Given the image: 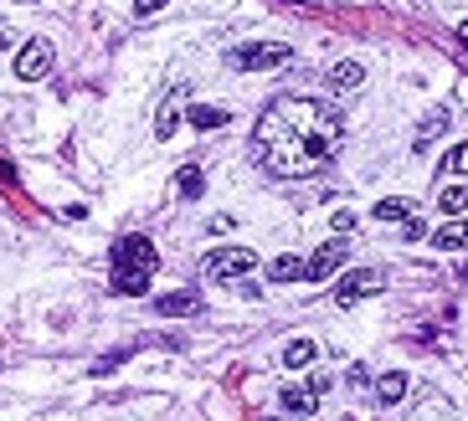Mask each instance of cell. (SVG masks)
Wrapping results in <instances>:
<instances>
[{"instance_id":"e0dca14e","label":"cell","mask_w":468,"mask_h":421,"mask_svg":"<svg viewBox=\"0 0 468 421\" xmlns=\"http://www.w3.org/2000/svg\"><path fill=\"white\" fill-rule=\"evenodd\" d=\"M268 278L273 282H299L304 278V257H273V263H268Z\"/></svg>"},{"instance_id":"4fadbf2b","label":"cell","mask_w":468,"mask_h":421,"mask_svg":"<svg viewBox=\"0 0 468 421\" xmlns=\"http://www.w3.org/2000/svg\"><path fill=\"white\" fill-rule=\"evenodd\" d=\"M402 396H406V375L402 370H387L381 380H376V401L381 406H396Z\"/></svg>"},{"instance_id":"9a60e30c","label":"cell","mask_w":468,"mask_h":421,"mask_svg":"<svg viewBox=\"0 0 468 421\" xmlns=\"http://www.w3.org/2000/svg\"><path fill=\"white\" fill-rule=\"evenodd\" d=\"M201 309V298L191 293V288H180V293H165L160 303H155V313H196Z\"/></svg>"},{"instance_id":"603a6c76","label":"cell","mask_w":468,"mask_h":421,"mask_svg":"<svg viewBox=\"0 0 468 421\" xmlns=\"http://www.w3.org/2000/svg\"><path fill=\"white\" fill-rule=\"evenodd\" d=\"M160 5H165V0H134V16H155Z\"/></svg>"},{"instance_id":"44dd1931","label":"cell","mask_w":468,"mask_h":421,"mask_svg":"<svg viewBox=\"0 0 468 421\" xmlns=\"http://www.w3.org/2000/svg\"><path fill=\"white\" fill-rule=\"evenodd\" d=\"M448 170L453 175H468V144H458V149L448 155Z\"/></svg>"},{"instance_id":"277c9868","label":"cell","mask_w":468,"mask_h":421,"mask_svg":"<svg viewBox=\"0 0 468 421\" xmlns=\"http://www.w3.org/2000/svg\"><path fill=\"white\" fill-rule=\"evenodd\" d=\"M247 273H258V252H253V247H216V252H206V278L243 282Z\"/></svg>"},{"instance_id":"3957f363","label":"cell","mask_w":468,"mask_h":421,"mask_svg":"<svg viewBox=\"0 0 468 421\" xmlns=\"http://www.w3.org/2000/svg\"><path fill=\"white\" fill-rule=\"evenodd\" d=\"M226 62L237 72H273V67H289V47L283 42H247V47H232Z\"/></svg>"},{"instance_id":"9c48e42d","label":"cell","mask_w":468,"mask_h":421,"mask_svg":"<svg viewBox=\"0 0 468 421\" xmlns=\"http://www.w3.org/2000/svg\"><path fill=\"white\" fill-rule=\"evenodd\" d=\"M448 124H453V109H433V113H427V119L417 124L412 144H417V149H427L433 139H443V134H448Z\"/></svg>"},{"instance_id":"7a4b0ae2","label":"cell","mask_w":468,"mask_h":421,"mask_svg":"<svg viewBox=\"0 0 468 421\" xmlns=\"http://www.w3.org/2000/svg\"><path fill=\"white\" fill-rule=\"evenodd\" d=\"M160 273V257H155V247H149L145 236H119L113 242V288L124 298H139L149 293V278Z\"/></svg>"},{"instance_id":"ffe728a7","label":"cell","mask_w":468,"mask_h":421,"mask_svg":"<svg viewBox=\"0 0 468 421\" xmlns=\"http://www.w3.org/2000/svg\"><path fill=\"white\" fill-rule=\"evenodd\" d=\"M176 129H180V109H176V98H170V103L155 113V139H170Z\"/></svg>"},{"instance_id":"7402d4cb","label":"cell","mask_w":468,"mask_h":421,"mask_svg":"<svg viewBox=\"0 0 468 421\" xmlns=\"http://www.w3.org/2000/svg\"><path fill=\"white\" fill-rule=\"evenodd\" d=\"M330 232H335V236L356 232V216H350V211H335V221H330Z\"/></svg>"},{"instance_id":"ac0fdd59","label":"cell","mask_w":468,"mask_h":421,"mask_svg":"<svg viewBox=\"0 0 468 421\" xmlns=\"http://www.w3.org/2000/svg\"><path fill=\"white\" fill-rule=\"evenodd\" d=\"M437 206H443V216H468V186H453L437 196Z\"/></svg>"},{"instance_id":"30bf717a","label":"cell","mask_w":468,"mask_h":421,"mask_svg":"<svg viewBox=\"0 0 468 421\" xmlns=\"http://www.w3.org/2000/svg\"><path fill=\"white\" fill-rule=\"evenodd\" d=\"M176 196H180V201H201V196H206V170H201V165H180Z\"/></svg>"},{"instance_id":"2e32d148","label":"cell","mask_w":468,"mask_h":421,"mask_svg":"<svg viewBox=\"0 0 468 421\" xmlns=\"http://www.w3.org/2000/svg\"><path fill=\"white\" fill-rule=\"evenodd\" d=\"M406 216H417V206L406 201V196H387V201L376 206V221H406Z\"/></svg>"},{"instance_id":"5bb4252c","label":"cell","mask_w":468,"mask_h":421,"mask_svg":"<svg viewBox=\"0 0 468 421\" xmlns=\"http://www.w3.org/2000/svg\"><path fill=\"white\" fill-rule=\"evenodd\" d=\"M314 355H320V349H314V340H289V344H283V365H289V370L314 365Z\"/></svg>"},{"instance_id":"52a82bcc","label":"cell","mask_w":468,"mask_h":421,"mask_svg":"<svg viewBox=\"0 0 468 421\" xmlns=\"http://www.w3.org/2000/svg\"><path fill=\"white\" fill-rule=\"evenodd\" d=\"M381 288H387V278H381L376 267H366V273H350V278L339 282V288H335V303H339V309H350V303L381 293Z\"/></svg>"},{"instance_id":"d4e9b609","label":"cell","mask_w":468,"mask_h":421,"mask_svg":"<svg viewBox=\"0 0 468 421\" xmlns=\"http://www.w3.org/2000/svg\"><path fill=\"white\" fill-rule=\"evenodd\" d=\"M463 282H468V267H463Z\"/></svg>"},{"instance_id":"6da1fadb","label":"cell","mask_w":468,"mask_h":421,"mask_svg":"<svg viewBox=\"0 0 468 421\" xmlns=\"http://www.w3.org/2000/svg\"><path fill=\"white\" fill-rule=\"evenodd\" d=\"M258 165L278 180L320 175L339 149V113L320 98H278L253 129Z\"/></svg>"},{"instance_id":"d6986e66","label":"cell","mask_w":468,"mask_h":421,"mask_svg":"<svg viewBox=\"0 0 468 421\" xmlns=\"http://www.w3.org/2000/svg\"><path fill=\"white\" fill-rule=\"evenodd\" d=\"M186 119H191L196 129H222L226 119H232V113H226V109H206V103H196V109L186 113Z\"/></svg>"},{"instance_id":"ba28073f","label":"cell","mask_w":468,"mask_h":421,"mask_svg":"<svg viewBox=\"0 0 468 421\" xmlns=\"http://www.w3.org/2000/svg\"><path fill=\"white\" fill-rule=\"evenodd\" d=\"M433 247L437 252H463L468 247V216H448L443 226L433 232Z\"/></svg>"},{"instance_id":"484cf974","label":"cell","mask_w":468,"mask_h":421,"mask_svg":"<svg viewBox=\"0 0 468 421\" xmlns=\"http://www.w3.org/2000/svg\"><path fill=\"white\" fill-rule=\"evenodd\" d=\"M21 5H26V0H21Z\"/></svg>"},{"instance_id":"8fae6325","label":"cell","mask_w":468,"mask_h":421,"mask_svg":"<svg viewBox=\"0 0 468 421\" xmlns=\"http://www.w3.org/2000/svg\"><path fill=\"white\" fill-rule=\"evenodd\" d=\"M360 82H366V67L360 62H335L330 67V88H335V93H356Z\"/></svg>"},{"instance_id":"5b68a950","label":"cell","mask_w":468,"mask_h":421,"mask_svg":"<svg viewBox=\"0 0 468 421\" xmlns=\"http://www.w3.org/2000/svg\"><path fill=\"white\" fill-rule=\"evenodd\" d=\"M52 62H57V47H52L47 36H32V42L16 52V78L21 82H42L52 72Z\"/></svg>"},{"instance_id":"8992f818","label":"cell","mask_w":468,"mask_h":421,"mask_svg":"<svg viewBox=\"0 0 468 421\" xmlns=\"http://www.w3.org/2000/svg\"><path fill=\"white\" fill-rule=\"evenodd\" d=\"M345 257H350V242H345V236H335V242H324V247H320V252H314V257L304 263V278L324 282L330 273H339V267H345Z\"/></svg>"},{"instance_id":"cb8c5ba5","label":"cell","mask_w":468,"mask_h":421,"mask_svg":"<svg viewBox=\"0 0 468 421\" xmlns=\"http://www.w3.org/2000/svg\"><path fill=\"white\" fill-rule=\"evenodd\" d=\"M458 42H463V47H468V21H458Z\"/></svg>"},{"instance_id":"7c38bea8","label":"cell","mask_w":468,"mask_h":421,"mask_svg":"<svg viewBox=\"0 0 468 421\" xmlns=\"http://www.w3.org/2000/svg\"><path fill=\"white\" fill-rule=\"evenodd\" d=\"M314 406H320V396H314L309 386H289V390H283V411H289V416H314Z\"/></svg>"}]
</instances>
